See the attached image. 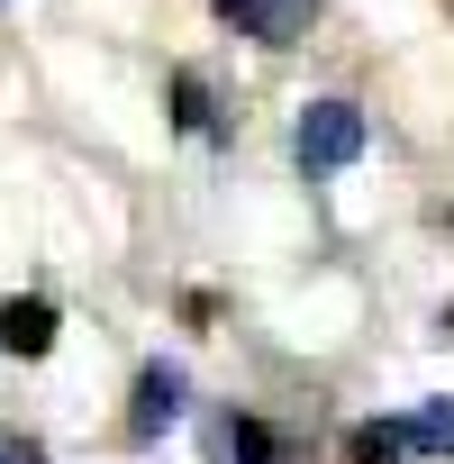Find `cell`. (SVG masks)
I'll use <instances>...</instances> for the list:
<instances>
[{
    "label": "cell",
    "instance_id": "cell-6",
    "mask_svg": "<svg viewBox=\"0 0 454 464\" xmlns=\"http://www.w3.org/2000/svg\"><path fill=\"white\" fill-rule=\"evenodd\" d=\"M409 455V428H391V419H355L345 428V464H400Z\"/></svg>",
    "mask_w": 454,
    "mask_h": 464
},
{
    "label": "cell",
    "instance_id": "cell-3",
    "mask_svg": "<svg viewBox=\"0 0 454 464\" xmlns=\"http://www.w3.org/2000/svg\"><path fill=\"white\" fill-rule=\"evenodd\" d=\"M227 19H237L246 37H264V46H291L300 28H309V0H218Z\"/></svg>",
    "mask_w": 454,
    "mask_h": 464
},
{
    "label": "cell",
    "instance_id": "cell-5",
    "mask_svg": "<svg viewBox=\"0 0 454 464\" xmlns=\"http://www.w3.org/2000/svg\"><path fill=\"white\" fill-rule=\"evenodd\" d=\"M0 346L10 355H46L55 346V301H0Z\"/></svg>",
    "mask_w": 454,
    "mask_h": 464
},
{
    "label": "cell",
    "instance_id": "cell-7",
    "mask_svg": "<svg viewBox=\"0 0 454 464\" xmlns=\"http://www.w3.org/2000/svg\"><path fill=\"white\" fill-rule=\"evenodd\" d=\"M409 446H427V455H454V401H427V410L409 419Z\"/></svg>",
    "mask_w": 454,
    "mask_h": 464
},
{
    "label": "cell",
    "instance_id": "cell-4",
    "mask_svg": "<svg viewBox=\"0 0 454 464\" xmlns=\"http://www.w3.org/2000/svg\"><path fill=\"white\" fill-rule=\"evenodd\" d=\"M218 464H291V446H282L264 419H237V410H227V419H218Z\"/></svg>",
    "mask_w": 454,
    "mask_h": 464
},
{
    "label": "cell",
    "instance_id": "cell-2",
    "mask_svg": "<svg viewBox=\"0 0 454 464\" xmlns=\"http://www.w3.org/2000/svg\"><path fill=\"white\" fill-rule=\"evenodd\" d=\"M182 419V373L173 364H146L137 373V401H128V437H164Z\"/></svg>",
    "mask_w": 454,
    "mask_h": 464
},
{
    "label": "cell",
    "instance_id": "cell-9",
    "mask_svg": "<svg viewBox=\"0 0 454 464\" xmlns=\"http://www.w3.org/2000/svg\"><path fill=\"white\" fill-rule=\"evenodd\" d=\"M0 464H46V446H37V437H19V428H0Z\"/></svg>",
    "mask_w": 454,
    "mask_h": 464
},
{
    "label": "cell",
    "instance_id": "cell-1",
    "mask_svg": "<svg viewBox=\"0 0 454 464\" xmlns=\"http://www.w3.org/2000/svg\"><path fill=\"white\" fill-rule=\"evenodd\" d=\"M355 155H364V110L355 101H309L300 110V164L309 173H336Z\"/></svg>",
    "mask_w": 454,
    "mask_h": 464
},
{
    "label": "cell",
    "instance_id": "cell-8",
    "mask_svg": "<svg viewBox=\"0 0 454 464\" xmlns=\"http://www.w3.org/2000/svg\"><path fill=\"white\" fill-rule=\"evenodd\" d=\"M173 119H182V128H209V92H200V73H173Z\"/></svg>",
    "mask_w": 454,
    "mask_h": 464
}]
</instances>
